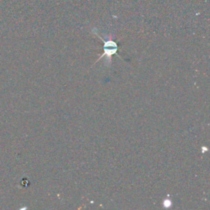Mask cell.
<instances>
[{"label": "cell", "mask_w": 210, "mask_h": 210, "mask_svg": "<svg viewBox=\"0 0 210 210\" xmlns=\"http://www.w3.org/2000/svg\"><path fill=\"white\" fill-rule=\"evenodd\" d=\"M103 49H104V54H103L102 57L106 56L107 58V59L110 61V58H111L112 55L116 54L117 51V45L113 41H107V42H104Z\"/></svg>", "instance_id": "obj_1"}, {"label": "cell", "mask_w": 210, "mask_h": 210, "mask_svg": "<svg viewBox=\"0 0 210 210\" xmlns=\"http://www.w3.org/2000/svg\"><path fill=\"white\" fill-rule=\"evenodd\" d=\"M172 200H170V199H167L163 201V207H164V208H170V207H172Z\"/></svg>", "instance_id": "obj_2"}]
</instances>
